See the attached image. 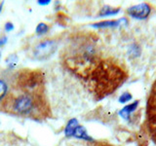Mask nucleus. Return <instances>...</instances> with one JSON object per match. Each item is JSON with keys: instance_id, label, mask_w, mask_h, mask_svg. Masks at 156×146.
Returning <instances> with one entry per match:
<instances>
[{"instance_id": "nucleus-12", "label": "nucleus", "mask_w": 156, "mask_h": 146, "mask_svg": "<svg viewBox=\"0 0 156 146\" xmlns=\"http://www.w3.org/2000/svg\"><path fill=\"white\" fill-rule=\"evenodd\" d=\"M60 146H86L83 143H80V142H65L61 144Z\"/></svg>"}, {"instance_id": "nucleus-3", "label": "nucleus", "mask_w": 156, "mask_h": 146, "mask_svg": "<svg viewBox=\"0 0 156 146\" xmlns=\"http://www.w3.org/2000/svg\"><path fill=\"white\" fill-rule=\"evenodd\" d=\"M151 12V7L147 3H140L138 5L129 8L128 13L129 15L134 19H146Z\"/></svg>"}, {"instance_id": "nucleus-13", "label": "nucleus", "mask_w": 156, "mask_h": 146, "mask_svg": "<svg viewBox=\"0 0 156 146\" xmlns=\"http://www.w3.org/2000/svg\"><path fill=\"white\" fill-rule=\"evenodd\" d=\"M7 39H8L7 36H5V35L0 37V47H3L5 44L7 43Z\"/></svg>"}, {"instance_id": "nucleus-8", "label": "nucleus", "mask_w": 156, "mask_h": 146, "mask_svg": "<svg viewBox=\"0 0 156 146\" xmlns=\"http://www.w3.org/2000/svg\"><path fill=\"white\" fill-rule=\"evenodd\" d=\"M49 30V26L48 24L44 23H40L37 24L36 29H35V32L38 34V35H43V34H46Z\"/></svg>"}, {"instance_id": "nucleus-1", "label": "nucleus", "mask_w": 156, "mask_h": 146, "mask_svg": "<svg viewBox=\"0 0 156 146\" xmlns=\"http://www.w3.org/2000/svg\"><path fill=\"white\" fill-rule=\"evenodd\" d=\"M37 82L30 81L22 88L8 92L3 99V109L10 114L41 119L46 114V108L42 95L36 92Z\"/></svg>"}, {"instance_id": "nucleus-16", "label": "nucleus", "mask_w": 156, "mask_h": 146, "mask_svg": "<svg viewBox=\"0 0 156 146\" xmlns=\"http://www.w3.org/2000/svg\"><path fill=\"white\" fill-rule=\"evenodd\" d=\"M0 57H1V52H0Z\"/></svg>"}, {"instance_id": "nucleus-9", "label": "nucleus", "mask_w": 156, "mask_h": 146, "mask_svg": "<svg viewBox=\"0 0 156 146\" xmlns=\"http://www.w3.org/2000/svg\"><path fill=\"white\" fill-rule=\"evenodd\" d=\"M132 99V95L130 92H124L123 95H121L119 97V102L121 103H125V102H128Z\"/></svg>"}, {"instance_id": "nucleus-14", "label": "nucleus", "mask_w": 156, "mask_h": 146, "mask_svg": "<svg viewBox=\"0 0 156 146\" xmlns=\"http://www.w3.org/2000/svg\"><path fill=\"white\" fill-rule=\"evenodd\" d=\"M50 0H39L38 1V4L41 5V6H46V5L50 4Z\"/></svg>"}, {"instance_id": "nucleus-2", "label": "nucleus", "mask_w": 156, "mask_h": 146, "mask_svg": "<svg viewBox=\"0 0 156 146\" xmlns=\"http://www.w3.org/2000/svg\"><path fill=\"white\" fill-rule=\"evenodd\" d=\"M58 49V44L54 40H43L39 42L33 49V56L38 61L47 60L56 53Z\"/></svg>"}, {"instance_id": "nucleus-7", "label": "nucleus", "mask_w": 156, "mask_h": 146, "mask_svg": "<svg viewBox=\"0 0 156 146\" xmlns=\"http://www.w3.org/2000/svg\"><path fill=\"white\" fill-rule=\"evenodd\" d=\"M119 9H114L110 7H105L104 9H101V11L100 13L101 17H107V16H113V15H117L119 13Z\"/></svg>"}, {"instance_id": "nucleus-5", "label": "nucleus", "mask_w": 156, "mask_h": 146, "mask_svg": "<svg viewBox=\"0 0 156 146\" xmlns=\"http://www.w3.org/2000/svg\"><path fill=\"white\" fill-rule=\"evenodd\" d=\"M138 106H139V101H135V102H133V103L125 106L124 108H122L119 112V115L124 119H129L130 114L132 113V112H134Z\"/></svg>"}, {"instance_id": "nucleus-4", "label": "nucleus", "mask_w": 156, "mask_h": 146, "mask_svg": "<svg viewBox=\"0 0 156 146\" xmlns=\"http://www.w3.org/2000/svg\"><path fill=\"white\" fill-rule=\"evenodd\" d=\"M122 23H127L126 19H117V21H105V22H101L98 23H94L93 24V27H97V28H105V27H115L118 26L119 24H121Z\"/></svg>"}, {"instance_id": "nucleus-11", "label": "nucleus", "mask_w": 156, "mask_h": 146, "mask_svg": "<svg viewBox=\"0 0 156 146\" xmlns=\"http://www.w3.org/2000/svg\"><path fill=\"white\" fill-rule=\"evenodd\" d=\"M4 28H5V30H6L7 32H10V31H12L14 29V24L11 22H8V23H5Z\"/></svg>"}, {"instance_id": "nucleus-6", "label": "nucleus", "mask_w": 156, "mask_h": 146, "mask_svg": "<svg viewBox=\"0 0 156 146\" xmlns=\"http://www.w3.org/2000/svg\"><path fill=\"white\" fill-rule=\"evenodd\" d=\"M9 92V86L7 82L2 78H0V100L4 99Z\"/></svg>"}, {"instance_id": "nucleus-15", "label": "nucleus", "mask_w": 156, "mask_h": 146, "mask_svg": "<svg viewBox=\"0 0 156 146\" xmlns=\"http://www.w3.org/2000/svg\"><path fill=\"white\" fill-rule=\"evenodd\" d=\"M153 135H154V138H155V140H156V130H154V134H153Z\"/></svg>"}, {"instance_id": "nucleus-10", "label": "nucleus", "mask_w": 156, "mask_h": 146, "mask_svg": "<svg viewBox=\"0 0 156 146\" xmlns=\"http://www.w3.org/2000/svg\"><path fill=\"white\" fill-rule=\"evenodd\" d=\"M17 61H18V57H17L16 56H10V57L7 58V63H8V65H9V66H11V67H13V66L16 65Z\"/></svg>"}, {"instance_id": "nucleus-17", "label": "nucleus", "mask_w": 156, "mask_h": 146, "mask_svg": "<svg viewBox=\"0 0 156 146\" xmlns=\"http://www.w3.org/2000/svg\"><path fill=\"white\" fill-rule=\"evenodd\" d=\"M24 146H30V145H24Z\"/></svg>"}]
</instances>
